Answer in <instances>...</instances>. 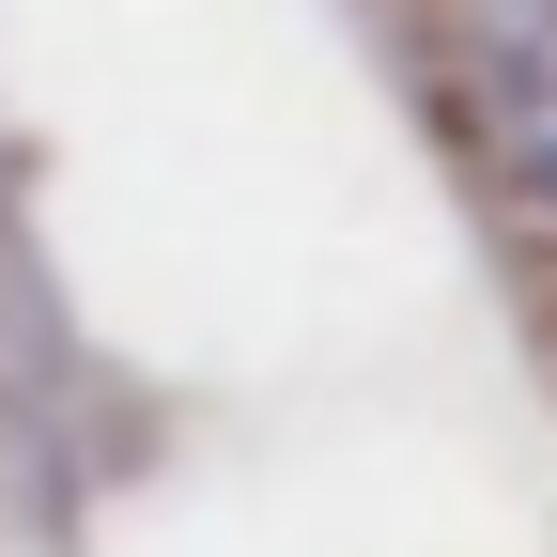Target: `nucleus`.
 Returning a JSON list of instances; mask_svg holds the SVG:
<instances>
[{"instance_id": "1", "label": "nucleus", "mask_w": 557, "mask_h": 557, "mask_svg": "<svg viewBox=\"0 0 557 557\" xmlns=\"http://www.w3.org/2000/svg\"><path fill=\"white\" fill-rule=\"evenodd\" d=\"M480 109H496V156L557 248V0H480Z\"/></svg>"}]
</instances>
